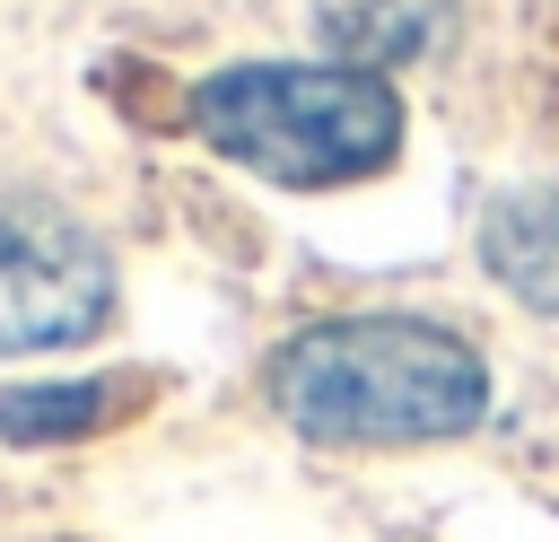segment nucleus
<instances>
[{
  "label": "nucleus",
  "instance_id": "obj_1",
  "mask_svg": "<svg viewBox=\"0 0 559 542\" xmlns=\"http://www.w3.org/2000/svg\"><path fill=\"white\" fill-rule=\"evenodd\" d=\"M271 402L323 446H437L489 411V367L463 332L419 315L306 323L271 358Z\"/></svg>",
  "mask_w": 559,
  "mask_h": 542
},
{
  "label": "nucleus",
  "instance_id": "obj_2",
  "mask_svg": "<svg viewBox=\"0 0 559 542\" xmlns=\"http://www.w3.org/2000/svg\"><path fill=\"white\" fill-rule=\"evenodd\" d=\"M192 131L262 184H358L402 149V96L349 61H227L192 87Z\"/></svg>",
  "mask_w": 559,
  "mask_h": 542
},
{
  "label": "nucleus",
  "instance_id": "obj_3",
  "mask_svg": "<svg viewBox=\"0 0 559 542\" xmlns=\"http://www.w3.org/2000/svg\"><path fill=\"white\" fill-rule=\"evenodd\" d=\"M114 315V254L87 219L0 184V350H70Z\"/></svg>",
  "mask_w": 559,
  "mask_h": 542
},
{
  "label": "nucleus",
  "instance_id": "obj_4",
  "mask_svg": "<svg viewBox=\"0 0 559 542\" xmlns=\"http://www.w3.org/2000/svg\"><path fill=\"white\" fill-rule=\"evenodd\" d=\"M480 262L533 315H559V192H498L480 210Z\"/></svg>",
  "mask_w": 559,
  "mask_h": 542
},
{
  "label": "nucleus",
  "instance_id": "obj_5",
  "mask_svg": "<svg viewBox=\"0 0 559 542\" xmlns=\"http://www.w3.org/2000/svg\"><path fill=\"white\" fill-rule=\"evenodd\" d=\"M445 26H454V0H314V35L332 44V61L376 70V79H384V61L437 52Z\"/></svg>",
  "mask_w": 559,
  "mask_h": 542
},
{
  "label": "nucleus",
  "instance_id": "obj_6",
  "mask_svg": "<svg viewBox=\"0 0 559 542\" xmlns=\"http://www.w3.org/2000/svg\"><path fill=\"white\" fill-rule=\"evenodd\" d=\"M114 402H122L114 376H87V385H9L0 393V437L9 446H52V437L96 428Z\"/></svg>",
  "mask_w": 559,
  "mask_h": 542
}]
</instances>
